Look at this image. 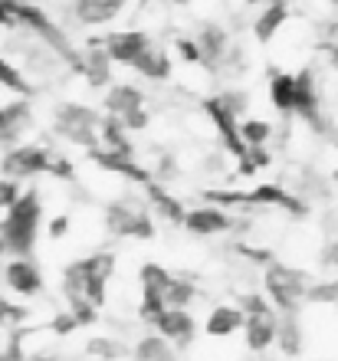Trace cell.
Instances as JSON below:
<instances>
[{
	"instance_id": "obj_17",
	"label": "cell",
	"mask_w": 338,
	"mask_h": 361,
	"mask_svg": "<svg viewBox=\"0 0 338 361\" xmlns=\"http://www.w3.org/2000/svg\"><path fill=\"white\" fill-rule=\"evenodd\" d=\"M79 76L92 89H109L115 76V63L109 59V53L102 47L89 43V49H83V69H79Z\"/></svg>"
},
{
	"instance_id": "obj_7",
	"label": "cell",
	"mask_w": 338,
	"mask_h": 361,
	"mask_svg": "<svg viewBox=\"0 0 338 361\" xmlns=\"http://www.w3.org/2000/svg\"><path fill=\"white\" fill-rule=\"evenodd\" d=\"M76 263H79V273H83V295L102 309V305L109 302V283H112V273H115V253L112 250H95V253L76 259Z\"/></svg>"
},
{
	"instance_id": "obj_31",
	"label": "cell",
	"mask_w": 338,
	"mask_h": 361,
	"mask_svg": "<svg viewBox=\"0 0 338 361\" xmlns=\"http://www.w3.org/2000/svg\"><path fill=\"white\" fill-rule=\"evenodd\" d=\"M66 302H69V312H73V319L79 322V329L99 322V305L89 302L85 295H76V299H66Z\"/></svg>"
},
{
	"instance_id": "obj_26",
	"label": "cell",
	"mask_w": 338,
	"mask_h": 361,
	"mask_svg": "<svg viewBox=\"0 0 338 361\" xmlns=\"http://www.w3.org/2000/svg\"><path fill=\"white\" fill-rule=\"evenodd\" d=\"M99 145L109 148V152H119V154H135V142H132V132L122 125V118L115 115H102V125H99Z\"/></svg>"
},
{
	"instance_id": "obj_29",
	"label": "cell",
	"mask_w": 338,
	"mask_h": 361,
	"mask_svg": "<svg viewBox=\"0 0 338 361\" xmlns=\"http://www.w3.org/2000/svg\"><path fill=\"white\" fill-rule=\"evenodd\" d=\"M272 122H266V118H243L240 122V138H243L246 148H256V145H270L272 138Z\"/></svg>"
},
{
	"instance_id": "obj_41",
	"label": "cell",
	"mask_w": 338,
	"mask_h": 361,
	"mask_svg": "<svg viewBox=\"0 0 338 361\" xmlns=\"http://www.w3.org/2000/svg\"><path fill=\"white\" fill-rule=\"evenodd\" d=\"M322 263L325 267H338V240H332L329 247L322 250Z\"/></svg>"
},
{
	"instance_id": "obj_32",
	"label": "cell",
	"mask_w": 338,
	"mask_h": 361,
	"mask_svg": "<svg viewBox=\"0 0 338 361\" xmlns=\"http://www.w3.org/2000/svg\"><path fill=\"white\" fill-rule=\"evenodd\" d=\"M174 56L188 66H204V53H200L194 37H174Z\"/></svg>"
},
{
	"instance_id": "obj_2",
	"label": "cell",
	"mask_w": 338,
	"mask_h": 361,
	"mask_svg": "<svg viewBox=\"0 0 338 361\" xmlns=\"http://www.w3.org/2000/svg\"><path fill=\"white\" fill-rule=\"evenodd\" d=\"M105 233H112L119 240H155L158 227H155V210L145 197L138 194H122L112 197L102 210Z\"/></svg>"
},
{
	"instance_id": "obj_14",
	"label": "cell",
	"mask_w": 338,
	"mask_h": 361,
	"mask_svg": "<svg viewBox=\"0 0 338 361\" xmlns=\"http://www.w3.org/2000/svg\"><path fill=\"white\" fill-rule=\"evenodd\" d=\"M151 329L158 335H164L174 348H188V345L194 342V335H198V322H194L191 309H174V305H168Z\"/></svg>"
},
{
	"instance_id": "obj_39",
	"label": "cell",
	"mask_w": 338,
	"mask_h": 361,
	"mask_svg": "<svg viewBox=\"0 0 338 361\" xmlns=\"http://www.w3.org/2000/svg\"><path fill=\"white\" fill-rule=\"evenodd\" d=\"M47 233H49V240H63L69 233V217L66 214H56V217L47 224Z\"/></svg>"
},
{
	"instance_id": "obj_3",
	"label": "cell",
	"mask_w": 338,
	"mask_h": 361,
	"mask_svg": "<svg viewBox=\"0 0 338 361\" xmlns=\"http://www.w3.org/2000/svg\"><path fill=\"white\" fill-rule=\"evenodd\" d=\"M240 309H243V342L253 355H263L276 345L279 332V309L266 299V293H243L240 295Z\"/></svg>"
},
{
	"instance_id": "obj_18",
	"label": "cell",
	"mask_w": 338,
	"mask_h": 361,
	"mask_svg": "<svg viewBox=\"0 0 338 361\" xmlns=\"http://www.w3.org/2000/svg\"><path fill=\"white\" fill-rule=\"evenodd\" d=\"M102 109H105V115L125 118L135 109H145V92L135 82H112L102 95Z\"/></svg>"
},
{
	"instance_id": "obj_42",
	"label": "cell",
	"mask_w": 338,
	"mask_h": 361,
	"mask_svg": "<svg viewBox=\"0 0 338 361\" xmlns=\"http://www.w3.org/2000/svg\"><path fill=\"white\" fill-rule=\"evenodd\" d=\"M325 56H329V66L338 73V43H325Z\"/></svg>"
},
{
	"instance_id": "obj_15",
	"label": "cell",
	"mask_w": 338,
	"mask_h": 361,
	"mask_svg": "<svg viewBox=\"0 0 338 361\" xmlns=\"http://www.w3.org/2000/svg\"><path fill=\"white\" fill-rule=\"evenodd\" d=\"M198 47H200V53H204V66H207V73H214L217 69V63L227 56V49L234 47L230 43V33L224 30V23H217V20H204L200 23V30H198Z\"/></svg>"
},
{
	"instance_id": "obj_45",
	"label": "cell",
	"mask_w": 338,
	"mask_h": 361,
	"mask_svg": "<svg viewBox=\"0 0 338 361\" xmlns=\"http://www.w3.org/2000/svg\"><path fill=\"white\" fill-rule=\"evenodd\" d=\"M332 180H335V184H338V164H335V174H332Z\"/></svg>"
},
{
	"instance_id": "obj_24",
	"label": "cell",
	"mask_w": 338,
	"mask_h": 361,
	"mask_svg": "<svg viewBox=\"0 0 338 361\" xmlns=\"http://www.w3.org/2000/svg\"><path fill=\"white\" fill-rule=\"evenodd\" d=\"M171 279H174V273H171V269H164L161 263H141V269H138L141 299H161V302H168Z\"/></svg>"
},
{
	"instance_id": "obj_40",
	"label": "cell",
	"mask_w": 338,
	"mask_h": 361,
	"mask_svg": "<svg viewBox=\"0 0 338 361\" xmlns=\"http://www.w3.org/2000/svg\"><path fill=\"white\" fill-rule=\"evenodd\" d=\"M0 30H20L13 17V0H0Z\"/></svg>"
},
{
	"instance_id": "obj_33",
	"label": "cell",
	"mask_w": 338,
	"mask_h": 361,
	"mask_svg": "<svg viewBox=\"0 0 338 361\" xmlns=\"http://www.w3.org/2000/svg\"><path fill=\"white\" fill-rule=\"evenodd\" d=\"M85 352L92 355V358L115 361V358H122V355H125V348L119 345V338H92V342L85 345Z\"/></svg>"
},
{
	"instance_id": "obj_37",
	"label": "cell",
	"mask_w": 338,
	"mask_h": 361,
	"mask_svg": "<svg viewBox=\"0 0 338 361\" xmlns=\"http://www.w3.org/2000/svg\"><path fill=\"white\" fill-rule=\"evenodd\" d=\"M76 329H79V322L73 319V312H56L53 319H49V332H53V338H66V335H73Z\"/></svg>"
},
{
	"instance_id": "obj_36",
	"label": "cell",
	"mask_w": 338,
	"mask_h": 361,
	"mask_svg": "<svg viewBox=\"0 0 338 361\" xmlns=\"http://www.w3.org/2000/svg\"><path fill=\"white\" fill-rule=\"evenodd\" d=\"M23 194V188H20V180L13 178H4L0 174V214H7L13 204H17V197Z\"/></svg>"
},
{
	"instance_id": "obj_23",
	"label": "cell",
	"mask_w": 338,
	"mask_h": 361,
	"mask_svg": "<svg viewBox=\"0 0 338 361\" xmlns=\"http://www.w3.org/2000/svg\"><path fill=\"white\" fill-rule=\"evenodd\" d=\"M276 348L286 358H299L306 352V332H302L299 312H279V332H276Z\"/></svg>"
},
{
	"instance_id": "obj_47",
	"label": "cell",
	"mask_w": 338,
	"mask_h": 361,
	"mask_svg": "<svg viewBox=\"0 0 338 361\" xmlns=\"http://www.w3.org/2000/svg\"><path fill=\"white\" fill-rule=\"evenodd\" d=\"M329 4H332V7H338V0H329Z\"/></svg>"
},
{
	"instance_id": "obj_21",
	"label": "cell",
	"mask_w": 338,
	"mask_h": 361,
	"mask_svg": "<svg viewBox=\"0 0 338 361\" xmlns=\"http://www.w3.org/2000/svg\"><path fill=\"white\" fill-rule=\"evenodd\" d=\"M270 102L272 109L286 118H292L296 112V73H286V69H270Z\"/></svg>"
},
{
	"instance_id": "obj_10",
	"label": "cell",
	"mask_w": 338,
	"mask_h": 361,
	"mask_svg": "<svg viewBox=\"0 0 338 361\" xmlns=\"http://www.w3.org/2000/svg\"><path fill=\"white\" fill-rule=\"evenodd\" d=\"M89 161H92L95 168H102L105 174L125 178V180H132V184H141V188H148L151 180H155V174L138 161V154H119V152L102 148V145H95V148H89Z\"/></svg>"
},
{
	"instance_id": "obj_6",
	"label": "cell",
	"mask_w": 338,
	"mask_h": 361,
	"mask_svg": "<svg viewBox=\"0 0 338 361\" xmlns=\"http://www.w3.org/2000/svg\"><path fill=\"white\" fill-rule=\"evenodd\" d=\"M53 168H56V152H49L47 145L23 142L0 154V174L13 180H30V178H40V174L53 178Z\"/></svg>"
},
{
	"instance_id": "obj_49",
	"label": "cell",
	"mask_w": 338,
	"mask_h": 361,
	"mask_svg": "<svg viewBox=\"0 0 338 361\" xmlns=\"http://www.w3.org/2000/svg\"><path fill=\"white\" fill-rule=\"evenodd\" d=\"M0 92H4V89H0Z\"/></svg>"
},
{
	"instance_id": "obj_38",
	"label": "cell",
	"mask_w": 338,
	"mask_h": 361,
	"mask_svg": "<svg viewBox=\"0 0 338 361\" xmlns=\"http://www.w3.org/2000/svg\"><path fill=\"white\" fill-rule=\"evenodd\" d=\"M122 125H125V128H128L132 135H138V132H145V128L151 125V112H148V109H135V112H128V115L122 118Z\"/></svg>"
},
{
	"instance_id": "obj_48",
	"label": "cell",
	"mask_w": 338,
	"mask_h": 361,
	"mask_svg": "<svg viewBox=\"0 0 338 361\" xmlns=\"http://www.w3.org/2000/svg\"><path fill=\"white\" fill-rule=\"evenodd\" d=\"M335 214H338V204H335Z\"/></svg>"
},
{
	"instance_id": "obj_34",
	"label": "cell",
	"mask_w": 338,
	"mask_h": 361,
	"mask_svg": "<svg viewBox=\"0 0 338 361\" xmlns=\"http://www.w3.org/2000/svg\"><path fill=\"white\" fill-rule=\"evenodd\" d=\"M27 322V309L23 305H13L7 295L0 293V329H10V325Z\"/></svg>"
},
{
	"instance_id": "obj_13",
	"label": "cell",
	"mask_w": 338,
	"mask_h": 361,
	"mask_svg": "<svg viewBox=\"0 0 338 361\" xmlns=\"http://www.w3.org/2000/svg\"><path fill=\"white\" fill-rule=\"evenodd\" d=\"M125 4L128 0H69V17L83 30L109 27L112 20H119L125 13Z\"/></svg>"
},
{
	"instance_id": "obj_27",
	"label": "cell",
	"mask_w": 338,
	"mask_h": 361,
	"mask_svg": "<svg viewBox=\"0 0 338 361\" xmlns=\"http://www.w3.org/2000/svg\"><path fill=\"white\" fill-rule=\"evenodd\" d=\"M0 89L4 92H13V95H33V82L27 79V73L20 66H13L7 56H0Z\"/></svg>"
},
{
	"instance_id": "obj_25",
	"label": "cell",
	"mask_w": 338,
	"mask_h": 361,
	"mask_svg": "<svg viewBox=\"0 0 338 361\" xmlns=\"http://www.w3.org/2000/svg\"><path fill=\"white\" fill-rule=\"evenodd\" d=\"M132 355H135V361H178V348H174L164 335L155 332V329L138 335Z\"/></svg>"
},
{
	"instance_id": "obj_46",
	"label": "cell",
	"mask_w": 338,
	"mask_h": 361,
	"mask_svg": "<svg viewBox=\"0 0 338 361\" xmlns=\"http://www.w3.org/2000/svg\"><path fill=\"white\" fill-rule=\"evenodd\" d=\"M174 4H191V0H174Z\"/></svg>"
},
{
	"instance_id": "obj_22",
	"label": "cell",
	"mask_w": 338,
	"mask_h": 361,
	"mask_svg": "<svg viewBox=\"0 0 338 361\" xmlns=\"http://www.w3.org/2000/svg\"><path fill=\"white\" fill-rule=\"evenodd\" d=\"M145 200L151 204V210L158 214L161 220H168V224H184V214H188V207L181 204L174 194H171L161 180H151L148 188H145Z\"/></svg>"
},
{
	"instance_id": "obj_19",
	"label": "cell",
	"mask_w": 338,
	"mask_h": 361,
	"mask_svg": "<svg viewBox=\"0 0 338 361\" xmlns=\"http://www.w3.org/2000/svg\"><path fill=\"white\" fill-rule=\"evenodd\" d=\"M286 23H289V0H266V7L260 10V17L253 20L256 43H272V39L282 33Z\"/></svg>"
},
{
	"instance_id": "obj_16",
	"label": "cell",
	"mask_w": 338,
	"mask_h": 361,
	"mask_svg": "<svg viewBox=\"0 0 338 361\" xmlns=\"http://www.w3.org/2000/svg\"><path fill=\"white\" fill-rule=\"evenodd\" d=\"M132 69L141 79H148V82H168V79L174 76V59H171V53L164 47L151 43V47L132 63Z\"/></svg>"
},
{
	"instance_id": "obj_5",
	"label": "cell",
	"mask_w": 338,
	"mask_h": 361,
	"mask_svg": "<svg viewBox=\"0 0 338 361\" xmlns=\"http://www.w3.org/2000/svg\"><path fill=\"white\" fill-rule=\"evenodd\" d=\"M309 286V276L299 267H289V263H270L263 273V293L279 312H299Z\"/></svg>"
},
{
	"instance_id": "obj_20",
	"label": "cell",
	"mask_w": 338,
	"mask_h": 361,
	"mask_svg": "<svg viewBox=\"0 0 338 361\" xmlns=\"http://www.w3.org/2000/svg\"><path fill=\"white\" fill-rule=\"evenodd\" d=\"M243 322H246V315H243V309L240 305H214L210 312H207V319H204V332H207V338H230V335H236L240 329H243Z\"/></svg>"
},
{
	"instance_id": "obj_35",
	"label": "cell",
	"mask_w": 338,
	"mask_h": 361,
	"mask_svg": "<svg viewBox=\"0 0 338 361\" xmlns=\"http://www.w3.org/2000/svg\"><path fill=\"white\" fill-rule=\"evenodd\" d=\"M217 95H220V102H224L227 109H230V112H234L236 118L243 122L246 109H250V95H246L243 89H227V92H217Z\"/></svg>"
},
{
	"instance_id": "obj_8",
	"label": "cell",
	"mask_w": 338,
	"mask_h": 361,
	"mask_svg": "<svg viewBox=\"0 0 338 361\" xmlns=\"http://www.w3.org/2000/svg\"><path fill=\"white\" fill-rule=\"evenodd\" d=\"M89 43L102 47L115 66H128V69H132V63L151 47V43H155V39H151V33L132 27V30H112V33H102V37L89 39Z\"/></svg>"
},
{
	"instance_id": "obj_44",
	"label": "cell",
	"mask_w": 338,
	"mask_h": 361,
	"mask_svg": "<svg viewBox=\"0 0 338 361\" xmlns=\"http://www.w3.org/2000/svg\"><path fill=\"white\" fill-rule=\"evenodd\" d=\"M246 7H256V4H266V0H243Z\"/></svg>"
},
{
	"instance_id": "obj_9",
	"label": "cell",
	"mask_w": 338,
	"mask_h": 361,
	"mask_svg": "<svg viewBox=\"0 0 338 361\" xmlns=\"http://www.w3.org/2000/svg\"><path fill=\"white\" fill-rule=\"evenodd\" d=\"M33 128V109L27 95H10L0 102V148L7 152L13 145H23V135Z\"/></svg>"
},
{
	"instance_id": "obj_4",
	"label": "cell",
	"mask_w": 338,
	"mask_h": 361,
	"mask_svg": "<svg viewBox=\"0 0 338 361\" xmlns=\"http://www.w3.org/2000/svg\"><path fill=\"white\" fill-rule=\"evenodd\" d=\"M99 125L102 115L85 102H59L53 112V135L85 152L99 145Z\"/></svg>"
},
{
	"instance_id": "obj_1",
	"label": "cell",
	"mask_w": 338,
	"mask_h": 361,
	"mask_svg": "<svg viewBox=\"0 0 338 361\" xmlns=\"http://www.w3.org/2000/svg\"><path fill=\"white\" fill-rule=\"evenodd\" d=\"M40 220H43V197H40L37 188H30L0 217V233L7 240L10 257H33L40 237Z\"/></svg>"
},
{
	"instance_id": "obj_43",
	"label": "cell",
	"mask_w": 338,
	"mask_h": 361,
	"mask_svg": "<svg viewBox=\"0 0 338 361\" xmlns=\"http://www.w3.org/2000/svg\"><path fill=\"white\" fill-rule=\"evenodd\" d=\"M10 257V247H7V240H4V233H0V263Z\"/></svg>"
},
{
	"instance_id": "obj_12",
	"label": "cell",
	"mask_w": 338,
	"mask_h": 361,
	"mask_svg": "<svg viewBox=\"0 0 338 361\" xmlns=\"http://www.w3.org/2000/svg\"><path fill=\"white\" fill-rule=\"evenodd\" d=\"M4 286L20 299H37L43 293V273L33 257H13L4 263Z\"/></svg>"
},
{
	"instance_id": "obj_28",
	"label": "cell",
	"mask_w": 338,
	"mask_h": 361,
	"mask_svg": "<svg viewBox=\"0 0 338 361\" xmlns=\"http://www.w3.org/2000/svg\"><path fill=\"white\" fill-rule=\"evenodd\" d=\"M198 299V283L191 279V276H174L168 286V305L174 309H191Z\"/></svg>"
},
{
	"instance_id": "obj_11",
	"label": "cell",
	"mask_w": 338,
	"mask_h": 361,
	"mask_svg": "<svg viewBox=\"0 0 338 361\" xmlns=\"http://www.w3.org/2000/svg\"><path fill=\"white\" fill-rule=\"evenodd\" d=\"M181 227L188 230L191 237H224L230 230H236V217L227 207H217V204H200V207H191L184 214V224Z\"/></svg>"
},
{
	"instance_id": "obj_30",
	"label": "cell",
	"mask_w": 338,
	"mask_h": 361,
	"mask_svg": "<svg viewBox=\"0 0 338 361\" xmlns=\"http://www.w3.org/2000/svg\"><path fill=\"white\" fill-rule=\"evenodd\" d=\"M306 302H312V305H335L338 302V279H319V283H312L309 293H306Z\"/></svg>"
}]
</instances>
